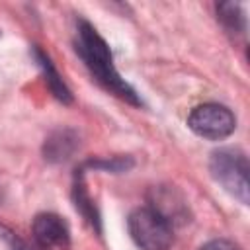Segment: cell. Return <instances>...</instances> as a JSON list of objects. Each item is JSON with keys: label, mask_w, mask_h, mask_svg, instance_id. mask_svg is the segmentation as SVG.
I'll return each mask as SVG.
<instances>
[{"label": "cell", "mask_w": 250, "mask_h": 250, "mask_svg": "<svg viewBox=\"0 0 250 250\" xmlns=\"http://www.w3.org/2000/svg\"><path fill=\"white\" fill-rule=\"evenodd\" d=\"M74 49H76L78 57L82 59L84 66L90 70V74L102 88H105L109 94L117 96L119 100L127 102L131 105H143V102H141L139 94L133 90V86L129 82H125V78H121V74L117 72L109 45L96 31V27L92 23H88L86 20H78V23H76Z\"/></svg>", "instance_id": "1"}, {"label": "cell", "mask_w": 250, "mask_h": 250, "mask_svg": "<svg viewBox=\"0 0 250 250\" xmlns=\"http://www.w3.org/2000/svg\"><path fill=\"white\" fill-rule=\"evenodd\" d=\"M213 180L242 205H248V158L238 148H219L209 158Z\"/></svg>", "instance_id": "2"}, {"label": "cell", "mask_w": 250, "mask_h": 250, "mask_svg": "<svg viewBox=\"0 0 250 250\" xmlns=\"http://www.w3.org/2000/svg\"><path fill=\"white\" fill-rule=\"evenodd\" d=\"M127 227L141 250H168L174 242V227L150 207L135 209L127 219Z\"/></svg>", "instance_id": "3"}, {"label": "cell", "mask_w": 250, "mask_h": 250, "mask_svg": "<svg viewBox=\"0 0 250 250\" xmlns=\"http://www.w3.org/2000/svg\"><path fill=\"white\" fill-rule=\"evenodd\" d=\"M188 127L197 137H203L209 141H221L234 133L236 117L227 105L209 102L191 109L188 117Z\"/></svg>", "instance_id": "4"}, {"label": "cell", "mask_w": 250, "mask_h": 250, "mask_svg": "<svg viewBox=\"0 0 250 250\" xmlns=\"http://www.w3.org/2000/svg\"><path fill=\"white\" fill-rule=\"evenodd\" d=\"M148 207L166 219L172 227L189 221V207L174 186H154L148 191Z\"/></svg>", "instance_id": "5"}, {"label": "cell", "mask_w": 250, "mask_h": 250, "mask_svg": "<svg viewBox=\"0 0 250 250\" xmlns=\"http://www.w3.org/2000/svg\"><path fill=\"white\" fill-rule=\"evenodd\" d=\"M33 240L39 248L66 250L70 246V229L66 221L57 213H39L31 225Z\"/></svg>", "instance_id": "6"}, {"label": "cell", "mask_w": 250, "mask_h": 250, "mask_svg": "<svg viewBox=\"0 0 250 250\" xmlns=\"http://www.w3.org/2000/svg\"><path fill=\"white\" fill-rule=\"evenodd\" d=\"M80 146V137L74 129H57L43 143V156L47 162L59 164L68 160Z\"/></svg>", "instance_id": "7"}, {"label": "cell", "mask_w": 250, "mask_h": 250, "mask_svg": "<svg viewBox=\"0 0 250 250\" xmlns=\"http://www.w3.org/2000/svg\"><path fill=\"white\" fill-rule=\"evenodd\" d=\"M33 57H35V61L39 62V66H41V70H43V76H45V82H47L49 90L53 92V96H55L59 102H62V104H70V102H72V94H70V90L66 88V84H64V80L61 78V74L57 72V68L53 66L51 59H49L39 47H33Z\"/></svg>", "instance_id": "8"}, {"label": "cell", "mask_w": 250, "mask_h": 250, "mask_svg": "<svg viewBox=\"0 0 250 250\" xmlns=\"http://www.w3.org/2000/svg\"><path fill=\"white\" fill-rule=\"evenodd\" d=\"M72 197H74V205L76 209L82 213V217L96 229L100 230V215L96 211V205H94V199L90 197L86 186H84V172L78 168L76 170V176H74V189H72Z\"/></svg>", "instance_id": "9"}, {"label": "cell", "mask_w": 250, "mask_h": 250, "mask_svg": "<svg viewBox=\"0 0 250 250\" xmlns=\"http://www.w3.org/2000/svg\"><path fill=\"white\" fill-rule=\"evenodd\" d=\"M217 18L223 23V27L227 29V33H230L232 37H244L246 18H244V12H242L240 4H236V2L217 4Z\"/></svg>", "instance_id": "10"}, {"label": "cell", "mask_w": 250, "mask_h": 250, "mask_svg": "<svg viewBox=\"0 0 250 250\" xmlns=\"http://www.w3.org/2000/svg\"><path fill=\"white\" fill-rule=\"evenodd\" d=\"M0 234L6 238V242L10 244V250H43V248H39L37 244H29V242H25V240H21L20 236H16L14 232H10V230H6V229H2L0 227Z\"/></svg>", "instance_id": "11"}, {"label": "cell", "mask_w": 250, "mask_h": 250, "mask_svg": "<svg viewBox=\"0 0 250 250\" xmlns=\"http://www.w3.org/2000/svg\"><path fill=\"white\" fill-rule=\"evenodd\" d=\"M199 250H242L236 242L227 240V238H213L209 242H205Z\"/></svg>", "instance_id": "12"}]
</instances>
